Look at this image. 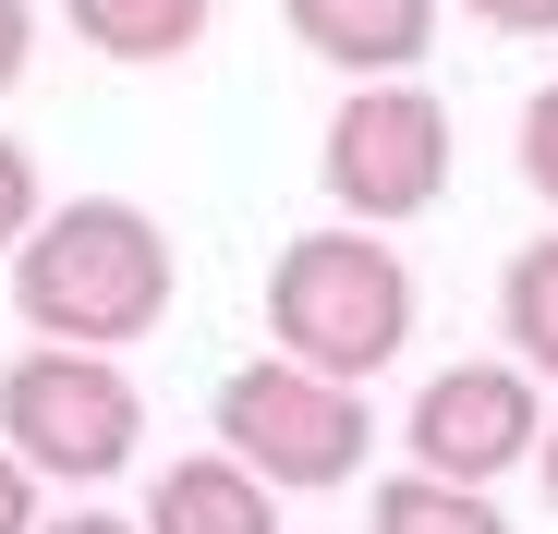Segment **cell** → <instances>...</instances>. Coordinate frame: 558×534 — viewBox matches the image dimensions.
Instances as JSON below:
<instances>
[{
    "label": "cell",
    "mask_w": 558,
    "mask_h": 534,
    "mask_svg": "<svg viewBox=\"0 0 558 534\" xmlns=\"http://www.w3.org/2000/svg\"><path fill=\"white\" fill-rule=\"evenodd\" d=\"M0 534H37V462L0 437Z\"/></svg>",
    "instance_id": "obj_14"
},
{
    "label": "cell",
    "mask_w": 558,
    "mask_h": 534,
    "mask_svg": "<svg viewBox=\"0 0 558 534\" xmlns=\"http://www.w3.org/2000/svg\"><path fill=\"white\" fill-rule=\"evenodd\" d=\"M0 437L37 462V486H110L146 437V401L122 377V352H85V340H37L0 365Z\"/></svg>",
    "instance_id": "obj_3"
},
{
    "label": "cell",
    "mask_w": 558,
    "mask_h": 534,
    "mask_svg": "<svg viewBox=\"0 0 558 534\" xmlns=\"http://www.w3.org/2000/svg\"><path fill=\"white\" fill-rule=\"evenodd\" d=\"M219 0H61V25L98 49V61H182L207 37Z\"/></svg>",
    "instance_id": "obj_9"
},
{
    "label": "cell",
    "mask_w": 558,
    "mask_h": 534,
    "mask_svg": "<svg viewBox=\"0 0 558 534\" xmlns=\"http://www.w3.org/2000/svg\"><path fill=\"white\" fill-rule=\"evenodd\" d=\"M534 474H546V510H558V413H546V437H534Z\"/></svg>",
    "instance_id": "obj_18"
},
{
    "label": "cell",
    "mask_w": 558,
    "mask_h": 534,
    "mask_svg": "<svg viewBox=\"0 0 558 534\" xmlns=\"http://www.w3.org/2000/svg\"><path fill=\"white\" fill-rule=\"evenodd\" d=\"M474 25H498V37H558V0H461Z\"/></svg>",
    "instance_id": "obj_16"
},
{
    "label": "cell",
    "mask_w": 558,
    "mask_h": 534,
    "mask_svg": "<svg viewBox=\"0 0 558 534\" xmlns=\"http://www.w3.org/2000/svg\"><path fill=\"white\" fill-rule=\"evenodd\" d=\"M316 170H328L340 219H377V231L425 219L449 195V110L425 98L413 73H352V98L316 134Z\"/></svg>",
    "instance_id": "obj_5"
},
{
    "label": "cell",
    "mask_w": 558,
    "mask_h": 534,
    "mask_svg": "<svg viewBox=\"0 0 558 534\" xmlns=\"http://www.w3.org/2000/svg\"><path fill=\"white\" fill-rule=\"evenodd\" d=\"M25 231H37V158H25L13 134H0V255H13Z\"/></svg>",
    "instance_id": "obj_13"
},
{
    "label": "cell",
    "mask_w": 558,
    "mask_h": 534,
    "mask_svg": "<svg viewBox=\"0 0 558 534\" xmlns=\"http://www.w3.org/2000/svg\"><path fill=\"white\" fill-rule=\"evenodd\" d=\"M146 534H279V486H267L243 450H195V462L158 474Z\"/></svg>",
    "instance_id": "obj_8"
},
{
    "label": "cell",
    "mask_w": 558,
    "mask_h": 534,
    "mask_svg": "<svg viewBox=\"0 0 558 534\" xmlns=\"http://www.w3.org/2000/svg\"><path fill=\"white\" fill-rule=\"evenodd\" d=\"M37 534H146V522H110V510H61V522H37Z\"/></svg>",
    "instance_id": "obj_17"
},
{
    "label": "cell",
    "mask_w": 558,
    "mask_h": 534,
    "mask_svg": "<svg viewBox=\"0 0 558 534\" xmlns=\"http://www.w3.org/2000/svg\"><path fill=\"white\" fill-rule=\"evenodd\" d=\"M279 25L328 73H413L437 49V0H279Z\"/></svg>",
    "instance_id": "obj_7"
},
{
    "label": "cell",
    "mask_w": 558,
    "mask_h": 534,
    "mask_svg": "<svg viewBox=\"0 0 558 534\" xmlns=\"http://www.w3.org/2000/svg\"><path fill=\"white\" fill-rule=\"evenodd\" d=\"M498 340L522 352L534 377H558V231L510 255V280H498Z\"/></svg>",
    "instance_id": "obj_11"
},
{
    "label": "cell",
    "mask_w": 558,
    "mask_h": 534,
    "mask_svg": "<svg viewBox=\"0 0 558 534\" xmlns=\"http://www.w3.org/2000/svg\"><path fill=\"white\" fill-rule=\"evenodd\" d=\"M267 340L304 352V365H328V377H352V389L377 365H401V340H413V267H401V243H377V219L279 243V267H267Z\"/></svg>",
    "instance_id": "obj_2"
},
{
    "label": "cell",
    "mask_w": 558,
    "mask_h": 534,
    "mask_svg": "<svg viewBox=\"0 0 558 534\" xmlns=\"http://www.w3.org/2000/svg\"><path fill=\"white\" fill-rule=\"evenodd\" d=\"M182 292V255L146 207L122 195H73V207H37V231L13 243V316L37 340H85V352H122L170 316Z\"/></svg>",
    "instance_id": "obj_1"
},
{
    "label": "cell",
    "mask_w": 558,
    "mask_h": 534,
    "mask_svg": "<svg viewBox=\"0 0 558 534\" xmlns=\"http://www.w3.org/2000/svg\"><path fill=\"white\" fill-rule=\"evenodd\" d=\"M25 61H37V0H0V98L25 85Z\"/></svg>",
    "instance_id": "obj_15"
},
{
    "label": "cell",
    "mask_w": 558,
    "mask_h": 534,
    "mask_svg": "<svg viewBox=\"0 0 558 534\" xmlns=\"http://www.w3.org/2000/svg\"><path fill=\"white\" fill-rule=\"evenodd\" d=\"M522 183L558 207V73H546L534 98H522Z\"/></svg>",
    "instance_id": "obj_12"
},
{
    "label": "cell",
    "mask_w": 558,
    "mask_h": 534,
    "mask_svg": "<svg viewBox=\"0 0 558 534\" xmlns=\"http://www.w3.org/2000/svg\"><path fill=\"white\" fill-rule=\"evenodd\" d=\"M219 450H243L279 498L292 486H352V462L377 450L364 425V389L304 365V352H255V365L219 377Z\"/></svg>",
    "instance_id": "obj_4"
},
{
    "label": "cell",
    "mask_w": 558,
    "mask_h": 534,
    "mask_svg": "<svg viewBox=\"0 0 558 534\" xmlns=\"http://www.w3.org/2000/svg\"><path fill=\"white\" fill-rule=\"evenodd\" d=\"M364 534H510V522H498V498H486V486H461V474H425V462H413V474H389V486H377Z\"/></svg>",
    "instance_id": "obj_10"
},
{
    "label": "cell",
    "mask_w": 558,
    "mask_h": 534,
    "mask_svg": "<svg viewBox=\"0 0 558 534\" xmlns=\"http://www.w3.org/2000/svg\"><path fill=\"white\" fill-rule=\"evenodd\" d=\"M413 462L425 474H461V486H498L510 462H534V437H546V401H534V365L510 352V365H449L425 377L413 401Z\"/></svg>",
    "instance_id": "obj_6"
}]
</instances>
